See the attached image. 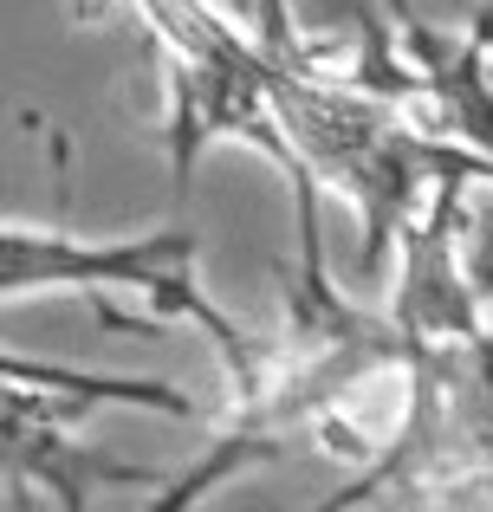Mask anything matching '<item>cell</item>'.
Returning <instances> with one entry per match:
<instances>
[{
    "mask_svg": "<svg viewBox=\"0 0 493 512\" xmlns=\"http://www.w3.org/2000/svg\"><path fill=\"white\" fill-rule=\"evenodd\" d=\"M202 260V240L189 227H163L150 240H72V234H26V227H0V299H20V292H59L78 286L104 305V292H137L156 318H182L195 325L215 357L228 363L234 396L253 383L260 370V338H247L228 312L202 292L195 279Z\"/></svg>",
    "mask_w": 493,
    "mask_h": 512,
    "instance_id": "cell-2",
    "label": "cell"
},
{
    "mask_svg": "<svg viewBox=\"0 0 493 512\" xmlns=\"http://www.w3.org/2000/svg\"><path fill=\"white\" fill-rule=\"evenodd\" d=\"M318 182H292L299 208V273L286 292V331L279 344H260V370L241 389L234 415L221 422L215 448L189 474L163 480L150 512H195L221 480L247 467L286 461L292 448H331L364 474L403 428V402L377 409L383 389L409 376V344L383 312L351 305L325 273V221H318Z\"/></svg>",
    "mask_w": 493,
    "mask_h": 512,
    "instance_id": "cell-1",
    "label": "cell"
},
{
    "mask_svg": "<svg viewBox=\"0 0 493 512\" xmlns=\"http://www.w3.org/2000/svg\"><path fill=\"white\" fill-rule=\"evenodd\" d=\"M98 409L78 389H46L0 376V480L26 493H46L59 512H91L104 487H163V474L143 461H117L104 448H78L65 428Z\"/></svg>",
    "mask_w": 493,
    "mask_h": 512,
    "instance_id": "cell-3",
    "label": "cell"
},
{
    "mask_svg": "<svg viewBox=\"0 0 493 512\" xmlns=\"http://www.w3.org/2000/svg\"><path fill=\"white\" fill-rule=\"evenodd\" d=\"M461 266H468L474 305H481V331L468 344H442L435 370H442L448 422H455L468 467L474 461L493 467V188H487V208L461 221Z\"/></svg>",
    "mask_w": 493,
    "mask_h": 512,
    "instance_id": "cell-4",
    "label": "cell"
}]
</instances>
